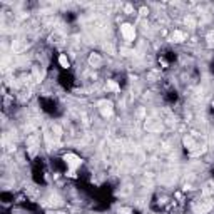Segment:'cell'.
<instances>
[{
    "label": "cell",
    "mask_w": 214,
    "mask_h": 214,
    "mask_svg": "<svg viewBox=\"0 0 214 214\" xmlns=\"http://www.w3.org/2000/svg\"><path fill=\"white\" fill-rule=\"evenodd\" d=\"M172 39H176V42H182V40H184V33L179 32V30H176L174 35H172Z\"/></svg>",
    "instance_id": "4"
},
{
    "label": "cell",
    "mask_w": 214,
    "mask_h": 214,
    "mask_svg": "<svg viewBox=\"0 0 214 214\" xmlns=\"http://www.w3.org/2000/svg\"><path fill=\"white\" fill-rule=\"evenodd\" d=\"M59 62H60V65L64 67V69H69V59L65 57V54H62L59 57Z\"/></svg>",
    "instance_id": "3"
},
{
    "label": "cell",
    "mask_w": 214,
    "mask_h": 214,
    "mask_svg": "<svg viewBox=\"0 0 214 214\" xmlns=\"http://www.w3.org/2000/svg\"><path fill=\"white\" fill-rule=\"evenodd\" d=\"M65 162L72 167V169H75V167L80 166V159L77 157V156H74V154H67V156H65Z\"/></svg>",
    "instance_id": "2"
},
{
    "label": "cell",
    "mask_w": 214,
    "mask_h": 214,
    "mask_svg": "<svg viewBox=\"0 0 214 214\" xmlns=\"http://www.w3.org/2000/svg\"><path fill=\"white\" fill-rule=\"evenodd\" d=\"M120 32H122V35H124L126 40H134V37H135V28L131 24H124V25L120 27Z\"/></svg>",
    "instance_id": "1"
}]
</instances>
